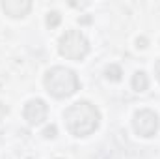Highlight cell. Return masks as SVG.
<instances>
[{"label":"cell","mask_w":160,"mask_h":159,"mask_svg":"<svg viewBox=\"0 0 160 159\" xmlns=\"http://www.w3.org/2000/svg\"><path fill=\"white\" fill-rule=\"evenodd\" d=\"M58 51L67 60H84L89 52V41L80 30H67L58 40Z\"/></svg>","instance_id":"3957f363"},{"label":"cell","mask_w":160,"mask_h":159,"mask_svg":"<svg viewBox=\"0 0 160 159\" xmlns=\"http://www.w3.org/2000/svg\"><path fill=\"white\" fill-rule=\"evenodd\" d=\"M47 114H48V107H47V103L43 99H39V97L30 99L24 105V109H22V116H24V120L30 125H39V123H43L47 120Z\"/></svg>","instance_id":"5b68a950"},{"label":"cell","mask_w":160,"mask_h":159,"mask_svg":"<svg viewBox=\"0 0 160 159\" xmlns=\"http://www.w3.org/2000/svg\"><path fill=\"white\" fill-rule=\"evenodd\" d=\"M56 159H62V157H56Z\"/></svg>","instance_id":"4fadbf2b"},{"label":"cell","mask_w":160,"mask_h":159,"mask_svg":"<svg viewBox=\"0 0 160 159\" xmlns=\"http://www.w3.org/2000/svg\"><path fill=\"white\" fill-rule=\"evenodd\" d=\"M56 133H58L56 125H47V127H45V131H43V137H45V139H54V137H56Z\"/></svg>","instance_id":"30bf717a"},{"label":"cell","mask_w":160,"mask_h":159,"mask_svg":"<svg viewBox=\"0 0 160 159\" xmlns=\"http://www.w3.org/2000/svg\"><path fill=\"white\" fill-rule=\"evenodd\" d=\"M2 9L11 19H22V17H26L30 13L32 2L30 0H4L2 2Z\"/></svg>","instance_id":"8992f818"},{"label":"cell","mask_w":160,"mask_h":159,"mask_svg":"<svg viewBox=\"0 0 160 159\" xmlns=\"http://www.w3.org/2000/svg\"><path fill=\"white\" fill-rule=\"evenodd\" d=\"M43 84H45V90L56 99L71 97L73 94L78 92L80 88L78 75L71 68H65V66L50 68L45 73V77H43Z\"/></svg>","instance_id":"7a4b0ae2"},{"label":"cell","mask_w":160,"mask_h":159,"mask_svg":"<svg viewBox=\"0 0 160 159\" xmlns=\"http://www.w3.org/2000/svg\"><path fill=\"white\" fill-rule=\"evenodd\" d=\"M155 75H157V79H158V82H160V58L155 62Z\"/></svg>","instance_id":"8fae6325"},{"label":"cell","mask_w":160,"mask_h":159,"mask_svg":"<svg viewBox=\"0 0 160 159\" xmlns=\"http://www.w3.org/2000/svg\"><path fill=\"white\" fill-rule=\"evenodd\" d=\"M63 120H65L67 131L73 137L82 139V137H89L91 133L97 131V127L101 123V112L93 103L82 99L65 109Z\"/></svg>","instance_id":"6da1fadb"},{"label":"cell","mask_w":160,"mask_h":159,"mask_svg":"<svg viewBox=\"0 0 160 159\" xmlns=\"http://www.w3.org/2000/svg\"><path fill=\"white\" fill-rule=\"evenodd\" d=\"M136 43H138V47H140V49H145V47H147V45H145V43H147V40H145V38H142V40L138 38V40H136Z\"/></svg>","instance_id":"7c38bea8"},{"label":"cell","mask_w":160,"mask_h":159,"mask_svg":"<svg viewBox=\"0 0 160 159\" xmlns=\"http://www.w3.org/2000/svg\"><path fill=\"white\" fill-rule=\"evenodd\" d=\"M132 127H134L136 135H140L143 139H151V137H155L158 133L160 118L151 109H140L132 116Z\"/></svg>","instance_id":"277c9868"},{"label":"cell","mask_w":160,"mask_h":159,"mask_svg":"<svg viewBox=\"0 0 160 159\" xmlns=\"http://www.w3.org/2000/svg\"><path fill=\"white\" fill-rule=\"evenodd\" d=\"M104 75H106V79L112 80V82H119L121 75H123V69H121L118 64H110V66L104 69Z\"/></svg>","instance_id":"ba28073f"},{"label":"cell","mask_w":160,"mask_h":159,"mask_svg":"<svg viewBox=\"0 0 160 159\" xmlns=\"http://www.w3.org/2000/svg\"><path fill=\"white\" fill-rule=\"evenodd\" d=\"M60 23H62L60 11H48L47 13V26L48 28H56V26H60Z\"/></svg>","instance_id":"9c48e42d"},{"label":"cell","mask_w":160,"mask_h":159,"mask_svg":"<svg viewBox=\"0 0 160 159\" xmlns=\"http://www.w3.org/2000/svg\"><path fill=\"white\" fill-rule=\"evenodd\" d=\"M130 86H132L136 92H145V90L149 88V77L145 75V71H136V73L132 75Z\"/></svg>","instance_id":"52a82bcc"}]
</instances>
